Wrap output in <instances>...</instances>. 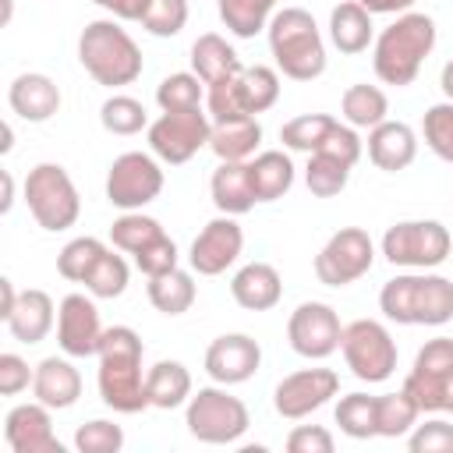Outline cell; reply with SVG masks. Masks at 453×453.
<instances>
[{"label":"cell","instance_id":"obj_44","mask_svg":"<svg viewBox=\"0 0 453 453\" xmlns=\"http://www.w3.org/2000/svg\"><path fill=\"white\" fill-rule=\"evenodd\" d=\"M99 124L110 134H138L142 127H149V113L131 96H110L103 103V110H99Z\"/></svg>","mask_w":453,"mask_h":453},{"label":"cell","instance_id":"obj_32","mask_svg":"<svg viewBox=\"0 0 453 453\" xmlns=\"http://www.w3.org/2000/svg\"><path fill=\"white\" fill-rule=\"evenodd\" d=\"M340 110H343V120H347L350 127H368V131H372L375 124L386 120V113H389V99H386V92H382L379 85H365V81H357V85H350V88L343 92Z\"/></svg>","mask_w":453,"mask_h":453},{"label":"cell","instance_id":"obj_3","mask_svg":"<svg viewBox=\"0 0 453 453\" xmlns=\"http://www.w3.org/2000/svg\"><path fill=\"white\" fill-rule=\"evenodd\" d=\"M379 308L396 326H446L453 319V280L439 273H403L379 290Z\"/></svg>","mask_w":453,"mask_h":453},{"label":"cell","instance_id":"obj_9","mask_svg":"<svg viewBox=\"0 0 453 453\" xmlns=\"http://www.w3.org/2000/svg\"><path fill=\"white\" fill-rule=\"evenodd\" d=\"M453 237L439 219H403L382 234V255L389 265L435 269L449 258Z\"/></svg>","mask_w":453,"mask_h":453},{"label":"cell","instance_id":"obj_37","mask_svg":"<svg viewBox=\"0 0 453 453\" xmlns=\"http://www.w3.org/2000/svg\"><path fill=\"white\" fill-rule=\"evenodd\" d=\"M163 234H166V230L159 226V219L142 216V209H138V212H124V216L113 219V226H110L113 248H120V251H127V255L142 251L145 244H152V241L163 237Z\"/></svg>","mask_w":453,"mask_h":453},{"label":"cell","instance_id":"obj_51","mask_svg":"<svg viewBox=\"0 0 453 453\" xmlns=\"http://www.w3.org/2000/svg\"><path fill=\"white\" fill-rule=\"evenodd\" d=\"M333 432L322 425H297L287 435V449L290 453H333Z\"/></svg>","mask_w":453,"mask_h":453},{"label":"cell","instance_id":"obj_33","mask_svg":"<svg viewBox=\"0 0 453 453\" xmlns=\"http://www.w3.org/2000/svg\"><path fill=\"white\" fill-rule=\"evenodd\" d=\"M336 425L350 439H372L379 435V396L368 393H347L336 403Z\"/></svg>","mask_w":453,"mask_h":453},{"label":"cell","instance_id":"obj_20","mask_svg":"<svg viewBox=\"0 0 453 453\" xmlns=\"http://www.w3.org/2000/svg\"><path fill=\"white\" fill-rule=\"evenodd\" d=\"M418 156V134L411 124L403 120H382L368 131V159L386 170V173H396V170H407Z\"/></svg>","mask_w":453,"mask_h":453},{"label":"cell","instance_id":"obj_43","mask_svg":"<svg viewBox=\"0 0 453 453\" xmlns=\"http://www.w3.org/2000/svg\"><path fill=\"white\" fill-rule=\"evenodd\" d=\"M418 403L400 389V393H382L379 396V435L396 439V435H411V428L418 425Z\"/></svg>","mask_w":453,"mask_h":453},{"label":"cell","instance_id":"obj_31","mask_svg":"<svg viewBox=\"0 0 453 453\" xmlns=\"http://www.w3.org/2000/svg\"><path fill=\"white\" fill-rule=\"evenodd\" d=\"M195 276L188 269H170L159 276H149V301L163 315H184L195 304Z\"/></svg>","mask_w":453,"mask_h":453},{"label":"cell","instance_id":"obj_13","mask_svg":"<svg viewBox=\"0 0 453 453\" xmlns=\"http://www.w3.org/2000/svg\"><path fill=\"white\" fill-rule=\"evenodd\" d=\"M163 191V170L152 156L145 152H124L110 163L106 173V198L110 205L124 212H138L142 205L156 202Z\"/></svg>","mask_w":453,"mask_h":453},{"label":"cell","instance_id":"obj_52","mask_svg":"<svg viewBox=\"0 0 453 453\" xmlns=\"http://www.w3.org/2000/svg\"><path fill=\"white\" fill-rule=\"evenodd\" d=\"M35 379V372L28 368V361L25 357H18V354H0V393L4 396H18L21 389H28V382Z\"/></svg>","mask_w":453,"mask_h":453},{"label":"cell","instance_id":"obj_55","mask_svg":"<svg viewBox=\"0 0 453 453\" xmlns=\"http://www.w3.org/2000/svg\"><path fill=\"white\" fill-rule=\"evenodd\" d=\"M14 301H18V290H14V283L4 276V280H0V319H7V315H11Z\"/></svg>","mask_w":453,"mask_h":453},{"label":"cell","instance_id":"obj_47","mask_svg":"<svg viewBox=\"0 0 453 453\" xmlns=\"http://www.w3.org/2000/svg\"><path fill=\"white\" fill-rule=\"evenodd\" d=\"M74 446L78 453H120L124 446V428L113 425V421H85L78 432H74Z\"/></svg>","mask_w":453,"mask_h":453},{"label":"cell","instance_id":"obj_36","mask_svg":"<svg viewBox=\"0 0 453 453\" xmlns=\"http://www.w3.org/2000/svg\"><path fill=\"white\" fill-rule=\"evenodd\" d=\"M333 124H336V117H329V113H301V117H294V120H287L280 127V142L287 149H294V152H308L311 156L326 142Z\"/></svg>","mask_w":453,"mask_h":453},{"label":"cell","instance_id":"obj_56","mask_svg":"<svg viewBox=\"0 0 453 453\" xmlns=\"http://www.w3.org/2000/svg\"><path fill=\"white\" fill-rule=\"evenodd\" d=\"M14 205V177L4 170V202H0V212H11Z\"/></svg>","mask_w":453,"mask_h":453},{"label":"cell","instance_id":"obj_1","mask_svg":"<svg viewBox=\"0 0 453 453\" xmlns=\"http://www.w3.org/2000/svg\"><path fill=\"white\" fill-rule=\"evenodd\" d=\"M142 336L131 326H110L99 340V396L117 414H138L149 407L142 375Z\"/></svg>","mask_w":453,"mask_h":453},{"label":"cell","instance_id":"obj_49","mask_svg":"<svg viewBox=\"0 0 453 453\" xmlns=\"http://www.w3.org/2000/svg\"><path fill=\"white\" fill-rule=\"evenodd\" d=\"M134 265H138V273H145V276L170 273V269H177V244L163 234V237H156L152 244H145L142 251H134Z\"/></svg>","mask_w":453,"mask_h":453},{"label":"cell","instance_id":"obj_59","mask_svg":"<svg viewBox=\"0 0 453 453\" xmlns=\"http://www.w3.org/2000/svg\"><path fill=\"white\" fill-rule=\"evenodd\" d=\"M0 4H4V25H7L11 21V0H0Z\"/></svg>","mask_w":453,"mask_h":453},{"label":"cell","instance_id":"obj_38","mask_svg":"<svg viewBox=\"0 0 453 453\" xmlns=\"http://www.w3.org/2000/svg\"><path fill=\"white\" fill-rule=\"evenodd\" d=\"M127 276H131L127 262L106 248V251L99 255V262L92 265V273L85 276V290H88L92 297L113 301V297H120V294L127 290Z\"/></svg>","mask_w":453,"mask_h":453},{"label":"cell","instance_id":"obj_50","mask_svg":"<svg viewBox=\"0 0 453 453\" xmlns=\"http://www.w3.org/2000/svg\"><path fill=\"white\" fill-rule=\"evenodd\" d=\"M315 152H329V156H336V159H343V163H357L361 159V138H357V131L350 127V124H333V131L326 134V142L315 149Z\"/></svg>","mask_w":453,"mask_h":453},{"label":"cell","instance_id":"obj_6","mask_svg":"<svg viewBox=\"0 0 453 453\" xmlns=\"http://www.w3.org/2000/svg\"><path fill=\"white\" fill-rule=\"evenodd\" d=\"M25 202H28L32 219L50 234H60V230L74 226L78 216H81L78 188H74V180L67 177V170L60 163H39V166L28 170Z\"/></svg>","mask_w":453,"mask_h":453},{"label":"cell","instance_id":"obj_22","mask_svg":"<svg viewBox=\"0 0 453 453\" xmlns=\"http://www.w3.org/2000/svg\"><path fill=\"white\" fill-rule=\"evenodd\" d=\"M32 393L39 403H46L50 411H67L78 403L81 396V375L67 357H42L35 365V379H32Z\"/></svg>","mask_w":453,"mask_h":453},{"label":"cell","instance_id":"obj_4","mask_svg":"<svg viewBox=\"0 0 453 453\" xmlns=\"http://www.w3.org/2000/svg\"><path fill=\"white\" fill-rule=\"evenodd\" d=\"M269 50L276 71L294 81H311L326 71V42L304 7H283L269 21Z\"/></svg>","mask_w":453,"mask_h":453},{"label":"cell","instance_id":"obj_27","mask_svg":"<svg viewBox=\"0 0 453 453\" xmlns=\"http://www.w3.org/2000/svg\"><path fill=\"white\" fill-rule=\"evenodd\" d=\"M372 35H375V25H372V14L357 4V0H343L333 7L329 14V39L340 53L354 57V53H365L372 46Z\"/></svg>","mask_w":453,"mask_h":453},{"label":"cell","instance_id":"obj_2","mask_svg":"<svg viewBox=\"0 0 453 453\" xmlns=\"http://www.w3.org/2000/svg\"><path fill=\"white\" fill-rule=\"evenodd\" d=\"M435 50V21L428 14L407 11L393 25H386L372 46V67L379 81L386 85H411L425 64V57Z\"/></svg>","mask_w":453,"mask_h":453},{"label":"cell","instance_id":"obj_48","mask_svg":"<svg viewBox=\"0 0 453 453\" xmlns=\"http://www.w3.org/2000/svg\"><path fill=\"white\" fill-rule=\"evenodd\" d=\"M407 446H411V453H453V425L442 418L414 425Z\"/></svg>","mask_w":453,"mask_h":453},{"label":"cell","instance_id":"obj_25","mask_svg":"<svg viewBox=\"0 0 453 453\" xmlns=\"http://www.w3.org/2000/svg\"><path fill=\"white\" fill-rule=\"evenodd\" d=\"M262 142V124L255 117H234L212 124L209 149L216 152L219 163H248Z\"/></svg>","mask_w":453,"mask_h":453},{"label":"cell","instance_id":"obj_17","mask_svg":"<svg viewBox=\"0 0 453 453\" xmlns=\"http://www.w3.org/2000/svg\"><path fill=\"white\" fill-rule=\"evenodd\" d=\"M103 340V322L99 308L85 294H67L57 308V343L67 357H92L99 354Z\"/></svg>","mask_w":453,"mask_h":453},{"label":"cell","instance_id":"obj_11","mask_svg":"<svg viewBox=\"0 0 453 453\" xmlns=\"http://www.w3.org/2000/svg\"><path fill=\"white\" fill-rule=\"evenodd\" d=\"M212 134V120L202 106L195 110H163V117H156L149 124V149L156 159L180 166L188 163L198 149L209 145Z\"/></svg>","mask_w":453,"mask_h":453},{"label":"cell","instance_id":"obj_57","mask_svg":"<svg viewBox=\"0 0 453 453\" xmlns=\"http://www.w3.org/2000/svg\"><path fill=\"white\" fill-rule=\"evenodd\" d=\"M439 85H442L446 99L453 103V60H446V67H442V78H439Z\"/></svg>","mask_w":453,"mask_h":453},{"label":"cell","instance_id":"obj_16","mask_svg":"<svg viewBox=\"0 0 453 453\" xmlns=\"http://www.w3.org/2000/svg\"><path fill=\"white\" fill-rule=\"evenodd\" d=\"M241 248H244V230L237 226L234 216L219 212L191 241V251H188L191 273H198V276H219V273H226L237 262Z\"/></svg>","mask_w":453,"mask_h":453},{"label":"cell","instance_id":"obj_46","mask_svg":"<svg viewBox=\"0 0 453 453\" xmlns=\"http://www.w3.org/2000/svg\"><path fill=\"white\" fill-rule=\"evenodd\" d=\"M188 25V0H149V11L142 18V28L149 35L170 39Z\"/></svg>","mask_w":453,"mask_h":453},{"label":"cell","instance_id":"obj_28","mask_svg":"<svg viewBox=\"0 0 453 453\" xmlns=\"http://www.w3.org/2000/svg\"><path fill=\"white\" fill-rule=\"evenodd\" d=\"M248 173H251V188H255L258 202H276L294 188V163L283 149H265V152L251 156Z\"/></svg>","mask_w":453,"mask_h":453},{"label":"cell","instance_id":"obj_53","mask_svg":"<svg viewBox=\"0 0 453 453\" xmlns=\"http://www.w3.org/2000/svg\"><path fill=\"white\" fill-rule=\"evenodd\" d=\"M92 4H99L103 11H110L120 21H142L149 11V0H92Z\"/></svg>","mask_w":453,"mask_h":453},{"label":"cell","instance_id":"obj_35","mask_svg":"<svg viewBox=\"0 0 453 453\" xmlns=\"http://www.w3.org/2000/svg\"><path fill=\"white\" fill-rule=\"evenodd\" d=\"M350 170H354L350 163H343V159H336L329 152H311V159L304 166V184H308V191L315 198H333V195H340L347 188Z\"/></svg>","mask_w":453,"mask_h":453},{"label":"cell","instance_id":"obj_30","mask_svg":"<svg viewBox=\"0 0 453 453\" xmlns=\"http://www.w3.org/2000/svg\"><path fill=\"white\" fill-rule=\"evenodd\" d=\"M145 393H149V407L173 411L191 400V372L180 361H156L145 372Z\"/></svg>","mask_w":453,"mask_h":453},{"label":"cell","instance_id":"obj_18","mask_svg":"<svg viewBox=\"0 0 453 453\" xmlns=\"http://www.w3.org/2000/svg\"><path fill=\"white\" fill-rule=\"evenodd\" d=\"M262 365V347L248 333H223L205 350V372L219 386L248 382Z\"/></svg>","mask_w":453,"mask_h":453},{"label":"cell","instance_id":"obj_26","mask_svg":"<svg viewBox=\"0 0 453 453\" xmlns=\"http://www.w3.org/2000/svg\"><path fill=\"white\" fill-rule=\"evenodd\" d=\"M209 191H212V205L219 212H226V216H244L258 202L255 198V188H251L248 163H219L212 170Z\"/></svg>","mask_w":453,"mask_h":453},{"label":"cell","instance_id":"obj_41","mask_svg":"<svg viewBox=\"0 0 453 453\" xmlns=\"http://www.w3.org/2000/svg\"><path fill=\"white\" fill-rule=\"evenodd\" d=\"M103 251H106L103 241H96V237H74V241H67V244L60 248V255H57V273H60L64 280H71V283H85V276L92 273V265L99 262Z\"/></svg>","mask_w":453,"mask_h":453},{"label":"cell","instance_id":"obj_8","mask_svg":"<svg viewBox=\"0 0 453 453\" xmlns=\"http://www.w3.org/2000/svg\"><path fill=\"white\" fill-rule=\"evenodd\" d=\"M403 393L418 403L421 414H453V340L435 336L428 340L414 368L403 379Z\"/></svg>","mask_w":453,"mask_h":453},{"label":"cell","instance_id":"obj_29","mask_svg":"<svg viewBox=\"0 0 453 453\" xmlns=\"http://www.w3.org/2000/svg\"><path fill=\"white\" fill-rule=\"evenodd\" d=\"M191 67H195V74H198L205 85L223 81V78H230V74H241V71H244L237 50H234L223 35H216V32H205V35L195 39V46H191Z\"/></svg>","mask_w":453,"mask_h":453},{"label":"cell","instance_id":"obj_24","mask_svg":"<svg viewBox=\"0 0 453 453\" xmlns=\"http://www.w3.org/2000/svg\"><path fill=\"white\" fill-rule=\"evenodd\" d=\"M4 322L18 343L32 347L53 329V297L46 290H18V301Z\"/></svg>","mask_w":453,"mask_h":453},{"label":"cell","instance_id":"obj_15","mask_svg":"<svg viewBox=\"0 0 453 453\" xmlns=\"http://www.w3.org/2000/svg\"><path fill=\"white\" fill-rule=\"evenodd\" d=\"M340 389V375L333 368H301L290 372L287 379H280L276 393H273V407L280 418H308L311 411L326 407Z\"/></svg>","mask_w":453,"mask_h":453},{"label":"cell","instance_id":"obj_7","mask_svg":"<svg viewBox=\"0 0 453 453\" xmlns=\"http://www.w3.org/2000/svg\"><path fill=\"white\" fill-rule=\"evenodd\" d=\"M184 425L205 446H230L248 432L251 418H248V407L234 393H226V386L216 382V386H202L198 393H191Z\"/></svg>","mask_w":453,"mask_h":453},{"label":"cell","instance_id":"obj_10","mask_svg":"<svg viewBox=\"0 0 453 453\" xmlns=\"http://www.w3.org/2000/svg\"><path fill=\"white\" fill-rule=\"evenodd\" d=\"M340 350L347 368L361 382H386L396 372V340L375 319H354L350 326H343Z\"/></svg>","mask_w":453,"mask_h":453},{"label":"cell","instance_id":"obj_12","mask_svg":"<svg viewBox=\"0 0 453 453\" xmlns=\"http://www.w3.org/2000/svg\"><path fill=\"white\" fill-rule=\"evenodd\" d=\"M375 262V244L361 226H340L315 255V276L326 287H347L361 280Z\"/></svg>","mask_w":453,"mask_h":453},{"label":"cell","instance_id":"obj_54","mask_svg":"<svg viewBox=\"0 0 453 453\" xmlns=\"http://www.w3.org/2000/svg\"><path fill=\"white\" fill-rule=\"evenodd\" d=\"M368 14H407L414 0H357Z\"/></svg>","mask_w":453,"mask_h":453},{"label":"cell","instance_id":"obj_34","mask_svg":"<svg viewBox=\"0 0 453 453\" xmlns=\"http://www.w3.org/2000/svg\"><path fill=\"white\" fill-rule=\"evenodd\" d=\"M276 0H219V18L237 39H251L269 28Z\"/></svg>","mask_w":453,"mask_h":453},{"label":"cell","instance_id":"obj_21","mask_svg":"<svg viewBox=\"0 0 453 453\" xmlns=\"http://www.w3.org/2000/svg\"><path fill=\"white\" fill-rule=\"evenodd\" d=\"M7 103L11 110L28 120V124H42L50 120L57 110H60V88L50 74H39V71H28V74H18L7 88Z\"/></svg>","mask_w":453,"mask_h":453},{"label":"cell","instance_id":"obj_19","mask_svg":"<svg viewBox=\"0 0 453 453\" xmlns=\"http://www.w3.org/2000/svg\"><path fill=\"white\" fill-rule=\"evenodd\" d=\"M4 435H7L11 453H64L60 439L53 435L50 407L39 400L11 407L7 421H4Z\"/></svg>","mask_w":453,"mask_h":453},{"label":"cell","instance_id":"obj_42","mask_svg":"<svg viewBox=\"0 0 453 453\" xmlns=\"http://www.w3.org/2000/svg\"><path fill=\"white\" fill-rule=\"evenodd\" d=\"M241 85H244V103H248V113L251 117L255 113H265L280 99V71L276 67H265V64L244 67L241 71Z\"/></svg>","mask_w":453,"mask_h":453},{"label":"cell","instance_id":"obj_14","mask_svg":"<svg viewBox=\"0 0 453 453\" xmlns=\"http://www.w3.org/2000/svg\"><path fill=\"white\" fill-rule=\"evenodd\" d=\"M287 340H290L294 354H301L308 361H322L340 350V340H343L340 315L326 301H304L287 319Z\"/></svg>","mask_w":453,"mask_h":453},{"label":"cell","instance_id":"obj_45","mask_svg":"<svg viewBox=\"0 0 453 453\" xmlns=\"http://www.w3.org/2000/svg\"><path fill=\"white\" fill-rule=\"evenodd\" d=\"M421 134H425V145L442 159V163H453V103H435L425 110L421 117Z\"/></svg>","mask_w":453,"mask_h":453},{"label":"cell","instance_id":"obj_39","mask_svg":"<svg viewBox=\"0 0 453 453\" xmlns=\"http://www.w3.org/2000/svg\"><path fill=\"white\" fill-rule=\"evenodd\" d=\"M202 78L195 71H177V74H166L156 88V103L159 110H195L202 106L205 92H202Z\"/></svg>","mask_w":453,"mask_h":453},{"label":"cell","instance_id":"obj_5","mask_svg":"<svg viewBox=\"0 0 453 453\" xmlns=\"http://www.w3.org/2000/svg\"><path fill=\"white\" fill-rule=\"evenodd\" d=\"M78 60L106 88L131 85L142 74V50L113 18H99L81 28Z\"/></svg>","mask_w":453,"mask_h":453},{"label":"cell","instance_id":"obj_58","mask_svg":"<svg viewBox=\"0 0 453 453\" xmlns=\"http://www.w3.org/2000/svg\"><path fill=\"white\" fill-rule=\"evenodd\" d=\"M11 138H14V134H11V124H4V142H0V152H11V145H14Z\"/></svg>","mask_w":453,"mask_h":453},{"label":"cell","instance_id":"obj_23","mask_svg":"<svg viewBox=\"0 0 453 453\" xmlns=\"http://www.w3.org/2000/svg\"><path fill=\"white\" fill-rule=\"evenodd\" d=\"M230 294L248 311H269L283 297V280H280L276 265H269V262H248V265H241L234 273Z\"/></svg>","mask_w":453,"mask_h":453},{"label":"cell","instance_id":"obj_40","mask_svg":"<svg viewBox=\"0 0 453 453\" xmlns=\"http://www.w3.org/2000/svg\"><path fill=\"white\" fill-rule=\"evenodd\" d=\"M205 113H209L212 124L234 120V117H251V113H248V103H244L241 74H230V78L209 85V92H205Z\"/></svg>","mask_w":453,"mask_h":453}]
</instances>
